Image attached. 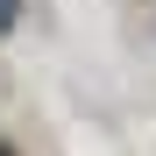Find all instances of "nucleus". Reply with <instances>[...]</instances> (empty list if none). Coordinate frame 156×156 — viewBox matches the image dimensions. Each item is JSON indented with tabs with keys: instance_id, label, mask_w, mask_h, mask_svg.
I'll list each match as a JSON object with an SVG mask.
<instances>
[{
	"instance_id": "f257e3e1",
	"label": "nucleus",
	"mask_w": 156,
	"mask_h": 156,
	"mask_svg": "<svg viewBox=\"0 0 156 156\" xmlns=\"http://www.w3.org/2000/svg\"><path fill=\"white\" fill-rule=\"evenodd\" d=\"M14 14H21V0H0V36L14 29Z\"/></svg>"
}]
</instances>
